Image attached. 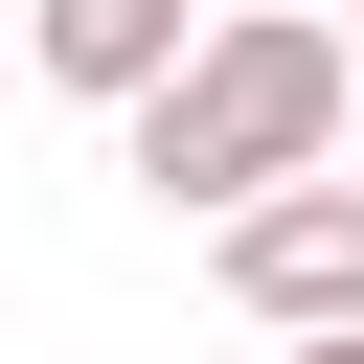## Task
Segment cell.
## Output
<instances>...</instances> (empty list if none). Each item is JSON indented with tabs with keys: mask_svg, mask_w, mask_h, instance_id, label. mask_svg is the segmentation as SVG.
I'll return each instance as SVG.
<instances>
[{
	"mask_svg": "<svg viewBox=\"0 0 364 364\" xmlns=\"http://www.w3.org/2000/svg\"><path fill=\"white\" fill-rule=\"evenodd\" d=\"M341 114H364V23H341V0H250V23H205L114 136H136V182H159V205H205V228H228V205L318 182V159H341Z\"/></svg>",
	"mask_w": 364,
	"mask_h": 364,
	"instance_id": "6da1fadb",
	"label": "cell"
},
{
	"mask_svg": "<svg viewBox=\"0 0 364 364\" xmlns=\"http://www.w3.org/2000/svg\"><path fill=\"white\" fill-rule=\"evenodd\" d=\"M205 273H228V318H250V341H341V318H364V182L318 159V182H273V205H228V228H205Z\"/></svg>",
	"mask_w": 364,
	"mask_h": 364,
	"instance_id": "7a4b0ae2",
	"label": "cell"
},
{
	"mask_svg": "<svg viewBox=\"0 0 364 364\" xmlns=\"http://www.w3.org/2000/svg\"><path fill=\"white\" fill-rule=\"evenodd\" d=\"M23 46H46V91H91V114H136V91H159V68L205 46V23H182V0H23Z\"/></svg>",
	"mask_w": 364,
	"mask_h": 364,
	"instance_id": "3957f363",
	"label": "cell"
},
{
	"mask_svg": "<svg viewBox=\"0 0 364 364\" xmlns=\"http://www.w3.org/2000/svg\"><path fill=\"white\" fill-rule=\"evenodd\" d=\"M273 364H364V318H341V341H273Z\"/></svg>",
	"mask_w": 364,
	"mask_h": 364,
	"instance_id": "277c9868",
	"label": "cell"
},
{
	"mask_svg": "<svg viewBox=\"0 0 364 364\" xmlns=\"http://www.w3.org/2000/svg\"><path fill=\"white\" fill-rule=\"evenodd\" d=\"M341 23H364V0H341Z\"/></svg>",
	"mask_w": 364,
	"mask_h": 364,
	"instance_id": "5b68a950",
	"label": "cell"
}]
</instances>
